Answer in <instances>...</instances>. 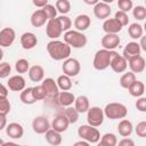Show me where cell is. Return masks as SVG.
Segmentation results:
<instances>
[{
  "instance_id": "obj_36",
  "label": "cell",
  "mask_w": 146,
  "mask_h": 146,
  "mask_svg": "<svg viewBox=\"0 0 146 146\" xmlns=\"http://www.w3.org/2000/svg\"><path fill=\"white\" fill-rule=\"evenodd\" d=\"M29 68H30V63H29L27 59L21 58L18 60H16V63H15V70H16L17 73H21V74L22 73H26L29 71Z\"/></svg>"
},
{
  "instance_id": "obj_8",
  "label": "cell",
  "mask_w": 146,
  "mask_h": 146,
  "mask_svg": "<svg viewBox=\"0 0 146 146\" xmlns=\"http://www.w3.org/2000/svg\"><path fill=\"white\" fill-rule=\"evenodd\" d=\"M41 86L44 88V90L47 92V98L56 100V97L59 92V88L57 86V82L52 78H46V79H43Z\"/></svg>"
},
{
  "instance_id": "obj_22",
  "label": "cell",
  "mask_w": 146,
  "mask_h": 146,
  "mask_svg": "<svg viewBox=\"0 0 146 146\" xmlns=\"http://www.w3.org/2000/svg\"><path fill=\"white\" fill-rule=\"evenodd\" d=\"M75 100V96L70 92L68 90H63V91H59L57 97H56V102L63 106V107H67V106H71Z\"/></svg>"
},
{
  "instance_id": "obj_56",
  "label": "cell",
  "mask_w": 146,
  "mask_h": 146,
  "mask_svg": "<svg viewBox=\"0 0 146 146\" xmlns=\"http://www.w3.org/2000/svg\"><path fill=\"white\" fill-rule=\"evenodd\" d=\"M3 144H5V141H3V140H2V139H1V138H0V146H2V145H3Z\"/></svg>"
},
{
  "instance_id": "obj_20",
  "label": "cell",
  "mask_w": 146,
  "mask_h": 146,
  "mask_svg": "<svg viewBox=\"0 0 146 146\" xmlns=\"http://www.w3.org/2000/svg\"><path fill=\"white\" fill-rule=\"evenodd\" d=\"M128 63H129V67L131 70V72H133L135 74L136 73H141L144 70H145V59L141 55H138V56H135L130 59H128Z\"/></svg>"
},
{
  "instance_id": "obj_15",
  "label": "cell",
  "mask_w": 146,
  "mask_h": 146,
  "mask_svg": "<svg viewBox=\"0 0 146 146\" xmlns=\"http://www.w3.org/2000/svg\"><path fill=\"white\" fill-rule=\"evenodd\" d=\"M111 13H112V9H111L108 3L97 2L94 7V15L98 19H106L107 17H110Z\"/></svg>"
},
{
  "instance_id": "obj_17",
  "label": "cell",
  "mask_w": 146,
  "mask_h": 146,
  "mask_svg": "<svg viewBox=\"0 0 146 146\" xmlns=\"http://www.w3.org/2000/svg\"><path fill=\"white\" fill-rule=\"evenodd\" d=\"M68 125H70V122H68L67 117L64 114H58L52 120V122L50 124V128L56 130V131H58V132H64V131L67 130Z\"/></svg>"
},
{
  "instance_id": "obj_40",
  "label": "cell",
  "mask_w": 146,
  "mask_h": 146,
  "mask_svg": "<svg viewBox=\"0 0 146 146\" xmlns=\"http://www.w3.org/2000/svg\"><path fill=\"white\" fill-rule=\"evenodd\" d=\"M10 112V102L7 96H0V113L7 115Z\"/></svg>"
},
{
  "instance_id": "obj_9",
  "label": "cell",
  "mask_w": 146,
  "mask_h": 146,
  "mask_svg": "<svg viewBox=\"0 0 146 146\" xmlns=\"http://www.w3.org/2000/svg\"><path fill=\"white\" fill-rule=\"evenodd\" d=\"M110 66H111V68L114 72H116V73H123V72H125V70L128 67V60L122 55H119L116 52L112 57L111 63H110Z\"/></svg>"
},
{
  "instance_id": "obj_47",
  "label": "cell",
  "mask_w": 146,
  "mask_h": 146,
  "mask_svg": "<svg viewBox=\"0 0 146 146\" xmlns=\"http://www.w3.org/2000/svg\"><path fill=\"white\" fill-rule=\"evenodd\" d=\"M136 107L139 112H146V98L145 97H138L136 102Z\"/></svg>"
},
{
  "instance_id": "obj_38",
  "label": "cell",
  "mask_w": 146,
  "mask_h": 146,
  "mask_svg": "<svg viewBox=\"0 0 146 146\" xmlns=\"http://www.w3.org/2000/svg\"><path fill=\"white\" fill-rule=\"evenodd\" d=\"M56 18H57V21H58V23H59V25H60L63 32H66V31H68V30L71 29V26H72V21H71V18H70L68 16H66V15H60V16H58V17H56Z\"/></svg>"
},
{
  "instance_id": "obj_41",
  "label": "cell",
  "mask_w": 146,
  "mask_h": 146,
  "mask_svg": "<svg viewBox=\"0 0 146 146\" xmlns=\"http://www.w3.org/2000/svg\"><path fill=\"white\" fill-rule=\"evenodd\" d=\"M33 95L36 100H43L47 98V92L42 86H35L33 87Z\"/></svg>"
},
{
  "instance_id": "obj_50",
  "label": "cell",
  "mask_w": 146,
  "mask_h": 146,
  "mask_svg": "<svg viewBox=\"0 0 146 146\" xmlns=\"http://www.w3.org/2000/svg\"><path fill=\"white\" fill-rule=\"evenodd\" d=\"M6 125H7V119H6V115L2 114V113H0V131H1L3 128H6Z\"/></svg>"
},
{
  "instance_id": "obj_7",
  "label": "cell",
  "mask_w": 146,
  "mask_h": 146,
  "mask_svg": "<svg viewBox=\"0 0 146 146\" xmlns=\"http://www.w3.org/2000/svg\"><path fill=\"white\" fill-rule=\"evenodd\" d=\"M63 72L64 74L68 75L70 78L72 76H76L80 71H81V65H80V62L75 58H66L64 59V64H63Z\"/></svg>"
},
{
  "instance_id": "obj_45",
  "label": "cell",
  "mask_w": 146,
  "mask_h": 146,
  "mask_svg": "<svg viewBox=\"0 0 146 146\" xmlns=\"http://www.w3.org/2000/svg\"><path fill=\"white\" fill-rule=\"evenodd\" d=\"M132 6H133L132 0H117V7L122 11L128 13L129 10L132 9Z\"/></svg>"
},
{
  "instance_id": "obj_1",
  "label": "cell",
  "mask_w": 146,
  "mask_h": 146,
  "mask_svg": "<svg viewBox=\"0 0 146 146\" xmlns=\"http://www.w3.org/2000/svg\"><path fill=\"white\" fill-rule=\"evenodd\" d=\"M47 51L49 56L55 60H63L70 57L71 55V47L60 40H51L47 43Z\"/></svg>"
},
{
  "instance_id": "obj_30",
  "label": "cell",
  "mask_w": 146,
  "mask_h": 146,
  "mask_svg": "<svg viewBox=\"0 0 146 146\" xmlns=\"http://www.w3.org/2000/svg\"><path fill=\"white\" fill-rule=\"evenodd\" d=\"M74 107H75V110L79 113H86L88 111V108L90 107L88 97L87 96H83V95L76 97L75 100H74Z\"/></svg>"
},
{
  "instance_id": "obj_14",
  "label": "cell",
  "mask_w": 146,
  "mask_h": 146,
  "mask_svg": "<svg viewBox=\"0 0 146 146\" xmlns=\"http://www.w3.org/2000/svg\"><path fill=\"white\" fill-rule=\"evenodd\" d=\"M140 51H141V47L138 42L136 41H131V42H128L127 46L124 47L123 49V52H122V56L128 60L135 56H138L140 55Z\"/></svg>"
},
{
  "instance_id": "obj_10",
  "label": "cell",
  "mask_w": 146,
  "mask_h": 146,
  "mask_svg": "<svg viewBox=\"0 0 146 146\" xmlns=\"http://www.w3.org/2000/svg\"><path fill=\"white\" fill-rule=\"evenodd\" d=\"M32 128H33V131L35 133H39V135H42L47 130L50 129V123L48 121V119L46 116H35L32 121Z\"/></svg>"
},
{
  "instance_id": "obj_5",
  "label": "cell",
  "mask_w": 146,
  "mask_h": 146,
  "mask_svg": "<svg viewBox=\"0 0 146 146\" xmlns=\"http://www.w3.org/2000/svg\"><path fill=\"white\" fill-rule=\"evenodd\" d=\"M78 135L81 139L87 140L89 144H96L100 139V132L96 127L90 124H82L78 128Z\"/></svg>"
},
{
  "instance_id": "obj_35",
  "label": "cell",
  "mask_w": 146,
  "mask_h": 146,
  "mask_svg": "<svg viewBox=\"0 0 146 146\" xmlns=\"http://www.w3.org/2000/svg\"><path fill=\"white\" fill-rule=\"evenodd\" d=\"M116 144H117V138L114 133H111V132L105 133L99 141L100 146H115Z\"/></svg>"
},
{
  "instance_id": "obj_19",
  "label": "cell",
  "mask_w": 146,
  "mask_h": 146,
  "mask_svg": "<svg viewBox=\"0 0 146 146\" xmlns=\"http://www.w3.org/2000/svg\"><path fill=\"white\" fill-rule=\"evenodd\" d=\"M6 132L10 138L19 139L24 135V128L22 124L17 123V122H11L8 125H6Z\"/></svg>"
},
{
  "instance_id": "obj_54",
  "label": "cell",
  "mask_w": 146,
  "mask_h": 146,
  "mask_svg": "<svg viewBox=\"0 0 146 146\" xmlns=\"http://www.w3.org/2000/svg\"><path fill=\"white\" fill-rule=\"evenodd\" d=\"M2 58H3V50H2V48L0 47V62L2 60Z\"/></svg>"
},
{
  "instance_id": "obj_44",
  "label": "cell",
  "mask_w": 146,
  "mask_h": 146,
  "mask_svg": "<svg viewBox=\"0 0 146 146\" xmlns=\"http://www.w3.org/2000/svg\"><path fill=\"white\" fill-rule=\"evenodd\" d=\"M11 72V66L9 63L7 62H2L0 63V79H5L7 78Z\"/></svg>"
},
{
  "instance_id": "obj_21",
  "label": "cell",
  "mask_w": 146,
  "mask_h": 146,
  "mask_svg": "<svg viewBox=\"0 0 146 146\" xmlns=\"http://www.w3.org/2000/svg\"><path fill=\"white\" fill-rule=\"evenodd\" d=\"M7 84H8V88L10 90H13V91H22L26 86L25 79L21 74L10 76L8 82H7Z\"/></svg>"
},
{
  "instance_id": "obj_13",
  "label": "cell",
  "mask_w": 146,
  "mask_h": 146,
  "mask_svg": "<svg viewBox=\"0 0 146 146\" xmlns=\"http://www.w3.org/2000/svg\"><path fill=\"white\" fill-rule=\"evenodd\" d=\"M120 36L115 33H106L103 38H102V46L104 49L107 50H114L116 47H119L120 44Z\"/></svg>"
},
{
  "instance_id": "obj_31",
  "label": "cell",
  "mask_w": 146,
  "mask_h": 146,
  "mask_svg": "<svg viewBox=\"0 0 146 146\" xmlns=\"http://www.w3.org/2000/svg\"><path fill=\"white\" fill-rule=\"evenodd\" d=\"M128 33L130 35V38L132 39H140L143 36V33H144V30H143V26L138 23H132L130 24V26L128 27Z\"/></svg>"
},
{
  "instance_id": "obj_27",
  "label": "cell",
  "mask_w": 146,
  "mask_h": 146,
  "mask_svg": "<svg viewBox=\"0 0 146 146\" xmlns=\"http://www.w3.org/2000/svg\"><path fill=\"white\" fill-rule=\"evenodd\" d=\"M19 99L23 104L26 105H32L36 102V99L34 98L33 95V87H29V88H24L19 95Z\"/></svg>"
},
{
  "instance_id": "obj_4",
  "label": "cell",
  "mask_w": 146,
  "mask_h": 146,
  "mask_svg": "<svg viewBox=\"0 0 146 146\" xmlns=\"http://www.w3.org/2000/svg\"><path fill=\"white\" fill-rule=\"evenodd\" d=\"M103 111H104V115L110 120L123 119L128 114L127 106L121 103H110L105 106Z\"/></svg>"
},
{
  "instance_id": "obj_18",
  "label": "cell",
  "mask_w": 146,
  "mask_h": 146,
  "mask_svg": "<svg viewBox=\"0 0 146 146\" xmlns=\"http://www.w3.org/2000/svg\"><path fill=\"white\" fill-rule=\"evenodd\" d=\"M121 23L116 18H106L103 23V30L105 33H115L117 34L122 30Z\"/></svg>"
},
{
  "instance_id": "obj_6",
  "label": "cell",
  "mask_w": 146,
  "mask_h": 146,
  "mask_svg": "<svg viewBox=\"0 0 146 146\" xmlns=\"http://www.w3.org/2000/svg\"><path fill=\"white\" fill-rule=\"evenodd\" d=\"M104 111L98 107V106H92V107H89L88 111H87V121H88V124L92 125V127H99L103 124L104 122Z\"/></svg>"
},
{
  "instance_id": "obj_49",
  "label": "cell",
  "mask_w": 146,
  "mask_h": 146,
  "mask_svg": "<svg viewBox=\"0 0 146 146\" xmlns=\"http://www.w3.org/2000/svg\"><path fill=\"white\" fill-rule=\"evenodd\" d=\"M33 5L38 8H43L47 3H48V0H32Z\"/></svg>"
},
{
  "instance_id": "obj_26",
  "label": "cell",
  "mask_w": 146,
  "mask_h": 146,
  "mask_svg": "<svg viewBox=\"0 0 146 146\" xmlns=\"http://www.w3.org/2000/svg\"><path fill=\"white\" fill-rule=\"evenodd\" d=\"M128 90H129V94H130L132 97H137V98H138V97H140V96L144 95V92H145V86H144V83H143L141 81L135 80V81L129 86Z\"/></svg>"
},
{
  "instance_id": "obj_42",
  "label": "cell",
  "mask_w": 146,
  "mask_h": 146,
  "mask_svg": "<svg viewBox=\"0 0 146 146\" xmlns=\"http://www.w3.org/2000/svg\"><path fill=\"white\" fill-rule=\"evenodd\" d=\"M42 10L44 11V14H46L48 21H49V19H52V18H56V16H57V9H56V7L52 6V5L47 3V5L42 8Z\"/></svg>"
},
{
  "instance_id": "obj_25",
  "label": "cell",
  "mask_w": 146,
  "mask_h": 146,
  "mask_svg": "<svg viewBox=\"0 0 146 146\" xmlns=\"http://www.w3.org/2000/svg\"><path fill=\"white\" fill-rule=\"evenodd\" d=\"M90 24H91V19L86 14H81V15L76 16L74 19V27L80 32L86 31L90 26Z\"/></svg>"
},
{
  "instance_id": "obj_28",
  "label": "cell",
  "mask_w": 146,
  "mask_h": 146,
  "mask_svg": "<svg viewBox=\"0 0 146 146\" xmlns=\"http://www.w3.org/2000/svg\"><path fill=\"white\" fill-rule=\"evenodd\" d=\"M132 129H133L132 123L129 120H127L124 117L121 119V121L119 122V125H117V131L122 137H129L132 132Z\"/></svg>"
},
{
  "instance_id": "obj_34",
  "label": "cell",
  "mask_w": 146,
  "mask_h": 146,
  "mask_svg": "<svg viewBox=\"0 0 146 146\" xmlns=\"http://www.w3.org/2000/svg\"><path fill=\"white\" fill-rule=\"evenodd\" d=\"M63 114L67 117L70 124H73V123L78 122V120H79V114H80V113L75 110V107L67 106V107L64 110V113H63Z\"/></svg>"
},
{
  "instance_id": "obj_53",
  "label": "cell",
  "mask_w": 146,
  "mask_h": 146,
  "mask_svg": "<svg viewBox=\"0 0 146 146\" xmlns=\"http://www.w3.org/2000/svg\"><path fill=\"white\" fill-rule=\"evenodd\" d=\"M83 2L87 5H90V6H95L97 2H99V0H83Z\"/></svg>"
},
{
  "instance_id": "obj_52",
  "label": "cell",
  "mask_w": 146,
  "mask_h": 146,
  "mask_svg": "<svg viewBox=\"0 0 146 146\" xmlns=\"http://www.w3.org/2000/svg\"><path fill=\"white\" fill-rule=\"evenodd\" d=\"M74 145H75V146H88V145H89V143H88L87 140H84V139H81L80 141L74 143Z\"/></svg>"
},
{
  "instance_id": "obj_29",
  "label": "cell",
  "mask_w": 146,
  "mask_h": 146,
  "mask_svg": "<svg viewBox=\"0 0 146 146\" xmlns=\"http://www.w3.org/2000/svg\"><path fill=\"white\" fill-rule=\"evenodd\" d=\"M46 135V140L48 144L52 145V146H57V145H60L62 143V135L60 132L54 130V129H49L44 132Z\"/></svg>"
},
{
  "instance_id": "obj_23",
  "label": "cell",
  "mask_w": 146,
  "mask_h": 146,
  "mask_svg": "<svg viewBox=\"0 0 146 146\" xmlns=\"http://www.w3.org/2000/svg\"><path fill=\"white\" fill-rule=\"evenodd\" d=\"M46 22H48V18H47V16L42 9L35 10L31 15V24L34 27H41L46 24Z\"/></svg>"
},
{
  "instance_id": "obj_3",
  "label": "cell",
  "mask_w": 146,
  "mask_h": 146,
  "mask_svg": "<svg viewBox=\"0 0 146 146\" xmlns=\"http://www.w3.org/2000/svg\"><path fill=\"white\" fill-rule=\"evenodd\" d=\"M87 36L78 30H68L64 33V42H66L71 48H83L87 44Z\"/></svg>"
},
{
  "instance_id": "obj_32",
  "label": "cell",
  "mask_w": 146,
  "mask_h": 146,
  "mask_svg": "<svg viewBox=\"0 0 146 146\" xmlns=\"http://www.w3.org/2000/svg\"><path fill=\"white\" fill-rule=\"evenodd\" d=\"M57 86L60 90H70L72 88V80L68 75L63 74L57 78Z\"/></svg>"
},
{
  "instance_id": "obj_33",
  "label": "cell",
  "mask_w": 146,
  "mask_h": 146,
  "mask_svg": "<svg viewBox=\"0 0 146 146\" xmlns=\"http://www.w3.org/2000/svg\"><path fill=\"white\" fill-rule=\"evenodd\" d=\"M136 80V74L133 72H127L124 74H122V76L120 78V86L124 89H128L129 86Z\"/></svg>"
},
{
  "instance_id": "obj_2",
  "label": "cell",
  "mask_w": 146,
  "mask_h": 146,
  "mask_svg": "<svg viewBox=\"0 0 146 146\" xmlns=\"http://www.w3.org/2000/svg\"><path fill=\"white\" fill-rule=\"evenodd\" d=\"M116 54V51L114 50H107V49H100L98 50L96 54H95V57H94V62H92V65L96 70L98 71H104L106 70L108 66H110V63H111V59L112 57Z\"/></svg>"
},
{
  "instance_id": "obj_39",
  "label": "cell",
  "mask_w": 146,
  "mask_h": 146,
  "mask_svg": "<svg viewBox=\"0 0 146 146\" xmlns=\"http://www.w3.org/2000/svg\"><path fill=\"white\" fill-rule=\"evenodd\" d=\"M132 15L137 21H144L146 17V8L144 6H136L132 9Z\"/></svg>"
},
{
  "instance_id": "obj_37",
  "label": "cell",
  "mask_w": 146,
  "mask_h": 146,
  "mask_svg": "<svg viewBox=\"0 0 146 146\" xmlns=\"http://www.w3.org/2000/svg\"><path fill=\"white\" fill-rule=\"evenodd\" d=\"M55 7L57 11H59L62 15H65L71 10V3L68 0H57Z\"/></svg>"
},
{
  "instance_id": "obj_43",
  "label": "cell",
  "mask_w": 146,
  "mask_h": 146,
  "mask_svg": "<svg viewBox=\"0 0 146 146\" xmlns=\"http://www.w3.org/2000/svg\"><path fill=\"white\" fill-rule=\"evenodd\" d=\"M114 18H116V19L121 23L122 26H125V25H128V23H129V16H128V14H127L125 11H122V10H117V11L115 13Z\"/></svg>"
},
{
  "instance_id": "obj_24",
  "label": "cell",
  "mask_w": 146,
  "mask_h": 146,
  "mask_svg": "<svg viewBox=\"0 0 146 146\" xmlns=\"http://www.w3.org/2000/svg\"><path fill=\"white\" fill-rule=\"evenodd\" d=\"M29 78L33 82H40L44 78V70L41 65H33L29 68Z\"/></svg>"
},
{
  "instance_id": "obj_55",
  "label": "cell",
  "mask_w": 146,
  "mask_h": 146,
  "mask_svg": "<svg viewBox=\"0 0 146 146\" xmlns=\"http://www.w3.org/2000/svg\"><path fill=\"white\" fill-rule=\"evenodd\" d=\"M113 1H114V0H102V2H105V3H108V5L112 3Z\"/></svg>"
},
{
  "instance_id": "obj_48",
  "label": "cell",
  "mask_w": 146,
  "mask_h": 146,
  "mask_svg": "<svg viewBox=\"0 0 146 146\" xmlns=\"http://www.w3.org/2000/svg\"><path fill=\"white\" fill-rule=\"evenodd\" d=\"M119 145H120V146H133V145H135V141H133L132 139L128 138V137H124L123 139H121V140L119 141Z\"/></svg>"
},
{
  "instance_id": "obj_16",
  "label": "cell",
  "mask_w": 146,
  "mask_h": 146,
  "mask_svg": "<svg viewBox=\"0 0 146 146\" xmlns=\"http://www.w3.org/2000/svg\"><path fill=\"white\" fill-rule=\"evenodd\" d=\"M38 43V38L34 33L32 32H25L21 35V44L23 47V49L25 50H30L33 49Z\"/></svg>"
},
{
  "instance_id": "obj_11",
  "label": "cell",
  "mask_w": 146,
  "mask_h": 146,
  "mask_svg": "<svg viewBox=\"0 0 146 146\" xmlns=\"http://www.w3.org/2000/svg\"><path fill=\"white\" fill-rule=\"evenodd\" d=\"M16 38L15 30L11 27H5L0 30V47H10Z\"/></svg>"
},
{
  "instance_id": "obj_46",
  "label": "cell",
  "mask_w": 146,
  "mask_h": 146,
  "mask_svg": "<svg viewBox=\"0 0 146 146\" xmlns=\"http://www.w3.org/2000/svg\"><path fill=\"white\" fill-rule=\"evenodd\" d=\"M135 131H136V135H137L138 137L145 138V137H146V121H140V122L136 125Z\"/></svg>"
},
{
  "instance_id": "obj_12",
  "label": "cell",
  "mask_w": 146,
  "mask_h": 146,
  "mask_svg": "<svg viewBox=\"0 0 146 146\" xmlns=\"http://www.w3.org/2000/svg\"><path fill=\"white\" fill-rule=\"evenodd\" d=\"M46 33H47V36H49L50 39H57L62 35L63 30H62L57 18H52V19H49L47 22Z\"/></svg>"
},
{
  "instance_id": "obj_51",
  "label": "cell",
  "mask_w": 146,
  "mask_h": 146,
  "mask_svg": "<svg viewBox=\"0 0 146 146\" xmlns=\"http://www.w3.org/2000/svg\"><path fill=\"white\" fill-rule=\"evenodd\" d=\"M8 95V89L0 82V96H7Z\"/></svg>"
}]
</instances>
